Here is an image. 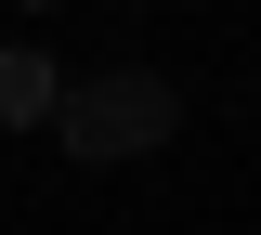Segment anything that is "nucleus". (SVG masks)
Segmentation results:
<instances>
[{"mask_svg":"<svg viewBox=\"0 0 261 235\" xmlns=\"http://www.w3.org/2000/svg\"><path fill=\"white\" fill-rule=\"evenodd\" d=\"M53 131L79 144V157H157V144L183 131V92H170L157 66H105V79H79V92L53 105Z\"/></svg>","mask_w":261,"mask_h":235,"instance_id":"f257e3e1","label":"nucleus"},{"mask_svg":"<svg viewBox=\"0 0 261 235\" xmlns=\"http://www.w3.org/2000/svg\"><path fill=\"white\" fill-rule=\"evenodd\" d=\"M53 105H65V79L39 66L27 39H13V53H0V131H39V118H53Z\"/></svg>","mask_w":261,"mask_h":235,"instance_id":"f03ea898","label":"nucleus"}]
</instances>
